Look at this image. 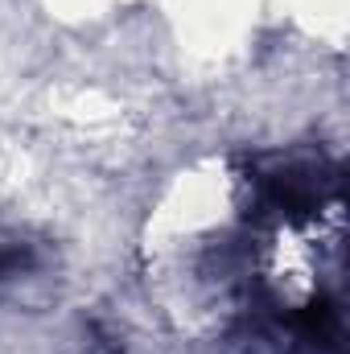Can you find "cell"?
Listing matches in <instances>:
<instances>
[{
  "mask_svg": "<svg viewBox=\"0 0 350 354\" xmlns=\"http://www.w3.org/2000/svg\"><path fill=\"white\" fill-rule=\"evenodd\" d=\"M330 185H334V174H326L322 161H317V165L284 161V165H276V169H268V174L260 177L264 202H268L272 210L288 214V218H293V214H309V210H317Z\"/></svg>",
  "mask_w": 350,
  "mask_h": 354,
  "instance_id": "obj_1",
  "label": "cell"
},
{
  "mask_svg": "<svg viewBox=\"0 0 350 354\" xmlns=\"http://www.w3.org/2000/svg\"><path fill=\"white\" fill-rule=\"evenodd\" d=\"M25 268H29V256L21 248H0V280H8V276H17Z\"/></svg>",
  "mask_w": 350,
  "mask_h": 354,
  "instance_id": "obj_2",
  "label": "cell"
}]
</instances>
